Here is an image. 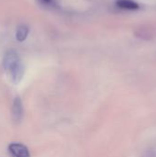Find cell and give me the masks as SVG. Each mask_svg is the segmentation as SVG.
Returning a JSON list of instances; mask_svg holds the SVG:
<instances>
[{"label":"cell","instance_id":"obj_5","mask_svg":"<svg viewBox=\"0 0 156 157\" xmlns=\"http://www.w3.org/2000/svg\"><path fill=\"white\" fill-rule=\"evenodd\" d=\"M29 28L25 24H21L16 29L15 38H16V40L17 41L23 42V41H25L27 40V38L29 36Z\"/></svg>","mask_w":156,"mask_h":157},{"label":"cell","instance_id":"obj_1","mask_svg":"<svg viewBox=\"0 0 156 157\" xmlns=\"http://www.w3.org/2000/svg\"><path fill=\"white\" fill-rule=\"evenodd\" d=\"M3 68L10 82L14 85H18L23 79L25 66L20 55L15 50H9L5 53Z\"/></svg>","mask_w":156,"mask_h":157},{"label":"cell","instance_id":"obj_2","mask_svg":"<svg viewBox=\"0 0 156 157\" xmlns=\"http://www.w3.org/2000/svg\"><path fill=\"white\" fill-rule=\"evenodd\" d=\"M7 150L10 157H30L28 147L20 143H11Z\"/></svg>","mask_w":156,"mask_h":157},{"label":"cell","instance_id":"obj_7","mask_svg":"<svg viewBox=\"0 0 156 157\" xmlns=\"http://www.w3.org/2000/svg\"><path fill=\"white\" fill-rule=\"evenodd\" d=\"M38 2L41 6H43L47 8H51V9L59 8V5H58L57 0H38Z\"/></svg>","mask_w":156,"mask_h":157},{"label":"cell","instance_id":"obj_4","mask_svg":"<svg viewBox=\"0 0 156 157\" xmlns=\"http://www.w3.org/2000/svg\"><path fill=\"white\" fill-rule=\"evenodd\" d=\"M116 6L123 10H138L140 9V5L134 0H116Z\"/></svg>","mask_w":156,"mask_h":157},{"label":"cell","instance_id":"obj_6","mask_svg":"<svg viewBox=\"0 0 156 157\" xmlns=\"http://www.w3.org/2000/svg\"><path fill=\"white\" fill-rule=\"evenodd\" d=\"M135 35H136V37H138L140 39H143V40H150L153 38H154V36H155L154 32L151 29H147V28L139 29L135 32Z\"/></svg>","mask_w":156,"mask_h":157},{"label":"cell","instance_id":"obj_3","mask_svg":"<svg viewBox=\"0 0 156 157\" xmlns=\"http://www.w3.org/2000/svg\"><path fill=\"white\" fill-rule=\"evenodd\" d=\"M11 114H12V119L15 121H17V122L21 121L23 115H24V109H23L22 100L19 97H17L13 101Z\"/></svg>","mask_w":156,"mask_h":157}]
</instances>
